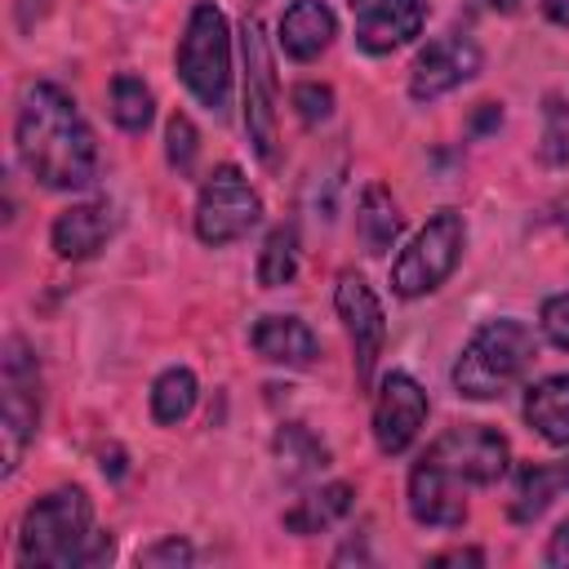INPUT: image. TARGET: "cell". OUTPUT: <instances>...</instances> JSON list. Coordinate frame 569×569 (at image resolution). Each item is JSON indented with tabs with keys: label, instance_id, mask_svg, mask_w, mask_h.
<instances>
[{
	"label": "cell",
	"instance_id": "1",
	"mask_svg": "<svg viewBox=\"0 0 569 569\" xmlns=\"http://www.w3.org/2000/svg\"><path fill=\"white\" fill-rule=\"evenodd\" d=\"M13 147L22 169L49 191H80L98 178V142L76 98L53 80H36L18 98Z\"/></svg>",
	"mask_w": 569,
	"mask_h": 569
},
{
	"label": "cell",
	"instance_id": "2",
	"mask_svg": "<svg viewBox=\"0 0 569 569\" xmlns=\"http://www.w3.org/2000/svg\"><path fill=\"white\" fill-rule=\"evenodd\" d=\"M107 556H111V538L93 533V507H89L84 489L67 485V489H53L27 507L22 529H18V560L22 565L71 569V565H98Z\"/></svg>",
	"mask_w": 569,
	"mask_h": 569
},
{
	"label": "cell",
	"instance_id": "3",
	"mask_svg": "<svg viewBox=\"0 0 569 569\" xmlns=\"http://www.w3.org/2000/svg\"><path fill=\"white\" fill-rule=\"evenodd\" d=\"M533 356H538V338L525 320H511V316L485 320L467 338L462 356L453 360V373H449L453 391L467 396V400H493V396L511 391L525 378Z\"/></svg>",
	"mask_w": 569,
	"mask_h": 569
},
{
	"label": "cell",
	"instance_id": "4",
	"mask_svg": "<svg viewBox=\"0 0 569 569\" xmlns=\"http://www.w3.org/2000/svg\"><path fill=\"white\" fill-rule=\"evenodd\" d=\"M178 76L191 89V98L200 107H209L213 116L227 111L231 98V36H227V18L213 0H200L182 27L178 40Z\"/></svg>",
	"mask_w": 569,
	"mask_h": 569
},
{
	"label": "cell",
	"instance_id": "5",
	"mask_svg": "<svg viewBox=\"0 0 569 569\" xmlns=\"http://www.w3.org/2000/svg\"><path fill=\"white\" fill-rule=\"evenodd\" d=\"M40 427V369L22 338L4 342L0 360V471L13 476L22 467L27 445Z\"/></svg>",
	"mask_w": 569,
	"mask_h": 569
},
{
	"label": "cell",
	"instance_id": "6",
	"mask_svg": "<svg viewBox=\"0 0 569 569\" xmlns=\"http://www.w3.org/2000/svg\"><path fill=\"white\" fill-rule=\"evenodd\" d=\"M467 249V222L458 209H436L427 218V227L409 240V249H400V258L391 262V289L400 298H422L431 289H440L458 258Z\"/></svg>",
	"mask_w": 569,
	"mask_h": 569
},
{
	"label": "cell",
	"instance_id": "7",
	"mask_svg": "<svg viewBox=\"0 0 569 569\" xmlns=\"http://www.w3.org/2000/svg\"><path fill=\"white\" fill-rule=\"evenodd\" d=\"M262 218V200L249 187V178L240 173V164H218L196 200V236L213 249L249 236V227H258Z\"/></svg>",
	"mask_w": 569,
	"mask_h": 569
},
{
	"label": "cell",
	"instance_id": "8",
	"mask_svg": "<svg viewBox=\"0 0 569 569\" xmlns=\"http://www.w3.org/2000/svg\"><path fill=\"white\" fill-rule=\"evenodd\" d=\"M449 480H458L462 489H485V485H498L507 476V440L485 427V422H462V427H449L445 436H436L427 445V453Z\"/></svg>",
	"mask_w": 569,
	"mask_h": 569
},
{
	"label": "cell",
	"instance_id": "9",
	"mask_svg": "<svg viewBox=\"0 0 569 569\" xmlns=\"http://www.w3.org/2000/svg\"><path fill=\"white\" fill-rule=\"evenodd\" d=\"M240 58H244V133L258 151V160L276 164V71H271V49L267 36L253 18H244L240 27Z\"/></svg>",
	"mask_w": 569,
	"mask_h": 569
},
{
	"label": "cell",
	"instance_id": "10",
	"mask_svg": "<svg viewBox=\"0 0 569 569\" xmlns=\"http://www.w3.org/2000/svg\"><path fill=\"white\" fill-rule=\"evenodd\" d=\"M333 307H338V320H342L347 342H351L356 387H360V391H369V382H373V365H378L382 342H387L382 302L373 298V289L365 284V276L342 271V276H338V289H333Z\"/></svg>",
	"mask_w": 569,
	"mask_h": 569
},
{
	"label": "cell",
	"instance_id": "11",
	"mask_svg": "<svg viewBox=\"0 0 569 569\" xmlns=\"http://www.w3.org/2000/svg\"><path fill=\"white\" fill-rule=\"evenodd\" d=\"M427 413H431L427 391H422L409 373L391 369V373L378 382V396H373V445H378L387 458L405 453V449L418 440Z\"/></svg>",
	"mask_w": 569,
	"mask_h": 569
},
{
	"label": "cell",
	"instance_id": "12",
	"mask_svg": "<svg viewBox=\"0 0 569 569\" xmlns=\"http://www.w3.org/2000/svg\"><path fill=\"white\" fill-rule=\"evenodd\" d=\"M480 62L485 58H480V44L471 36H458V31L436 36V40H427L418 49V58L409 67V93L418 102H436L449 89H458L471 76H480Z\"/></svg>",
	"mask_w": 569,
	"mask_h": 569
},
{
	"label": "cell",
	"instance_id": "13",
	"mask_svg": "<svg viewBox=\"0 0 569 569\" xmlns=\"http://www.w3.org/2000/svg\"><path fill=\"white\" fill-rule=\"evenodd\" d=\"M347 9L356 22V44L365 53H391L409 44L427 22L422 0H347Z\"/></svg>",
	"mask_w": 569,
	"mask_h": 569
},
{
	"label": "cell",
	"instance_id": "14",
	"mask_svg": "<svg viewBox=\"0 0 569 569\" xmlns=\"http://www.w3.org/2000/svg\"><path fill=\"white\" fill-rule=\"evenodd\" d=\"M409 516L427 529H458L467 520V489L449 480L431 458H418L409 471Z\"/></svg>",
	"mask_w": 569,
	"mask_h": 569
},
{
	"label": "cell",
	"instance_id": "15",
	"mask_svg": "<svg viewBox=\"0 0 569 569\" xmlns=\"http://www.w3.org/2000/svg\"><path fill=\"white\" fill-rule=\"evenodd\" d=\"M116 231V209L107 200H84V204H71L53 218V231H49V244L58 258L67 262H80V258H93Z\"/></svg>",
	"mask_w": 569,
	"mask_h": 569
},
{
	"label": "cell",
	"instance_id": "16",
	"mask_svg": "<svg viewBox=\"0 0 569 569\" xmlns=\"http://www.w3.org/2000/svg\"><path fill=\"white\" fill-rule=\"evenodd\" d=\"M249 342H253V351H258L267 365H284V369H307V365L320 356L316 333H311L298 316H262V320L249 329Z\"/></svg>",
	"mask_w": 569,
	"mask_h": 569
},
{
	"label": "cell",
	"instance_id": "17",
	"mask_svg": "<svg viewBox=\"0 0 569 569\" xmlns=\"http://www.w3.org/2000/svg\"><path fill=\"white\" fill-rule=\"evenodd\" d=\"M338 36V18L325 0H293L280 18V49L293 62H311L329 49V40Z\"/></svg>",
	"mask_w": 569,
	"mask_h": 569
},
{
	"label": "cell",
	"instance_id": "18",
	"mask_svg": "<svg viewBox=\"0 0 569 569\" xmlns=\"http://www.w3.org/2000/svg\"><path fill=\"white\" fill-rule=\"evenodd\" d=\"M525 422L556 449H569V373H551L525 391Z\"/></svg>",
	"mask_w": 569,
	"mask_h": 569
},
{
	"label": "cell",
	"instance_id": "19",
	"mask_svg": "<svg viewBox=\"0 0 569 569\" xmlns=\"http://www.w3.org/2000/svg\"><path fill=\"white\" fill-rule=\"evenodd\" d=\"M356 236H360V249L373 253V258H382V253L396 244V236H400V209H396V200H391V191H387L382 182H369V187L360 191V204H356Z\"/></svg>",
	"mask_w": 569,
	"mask_h": 569
},
{
	"label": "cell",
	"instance_id": "20",
	"mask_svg": "<svg viewBox=\"0 0 569 569\" xmlns=\"http://www.w3.org/2000/svg\"><path fill=\"white\" fill-rule=\"evenodd\" d=\"M569 489V462H525L516 471V498H511V520H533L542 516L556 493Z\"/></svg>",
	"mask_w": 569,
	"mask_h": 569
},
{
	"label": "cell",
	"instance_id": "21",
	"mask_svg": "<svg viewBox=\"0 0 569 569\" xmlns=\"http://www.w3.org/2000/svg\"><path fill=\"white\" fill-rule=\"evenodd\" d=\"M351 502H356L351 485H342V480L320 485V489L302 493V498L284 511V529H289V533H325L329 525H338V520L351 511Z\"/></svg>",
	"mask_w": 569,
	"mask_h": 569
},
{
	"label": "cell",
	"instance_id": "22",
	"mask_svg": "<svg viewBox=\"0 0 569 569\" xmlns=\"http://www.w3.org/2000/svg\"><path fill=\"white\" fill-rule=\"evenodd\" d=\"M276 462H280L284 480H311V476H320L329 467V449L302 422H284L276 431Z\"/></svg>",
	"mask_w": 569,
	"mask_h": 569
},
{
	"label": "cell",
	"instance_id": "23",
	"mask_svg": "<svg viewBox=\"0 0 569 569\" xmlns=\"http://www.w3.org/2000/svg\"><path fill=\"white\" fill-rule=\"evenodd\" d=\"M196 396H200L196 373L182 369V365H173V369H164V373L151 382V418H156L160 427H173V422H182V418L196 409Z\"/></svg>",
	"mask_w": 569,
	"mask_h": 569
},
{
	"label": "cell",
	"instance_id": "24",
	"mask_svg": "<svg viewBox=\"0 0 569 569\" xmlns=\"http://www.w3.org/2000/svg\"><path fill=\"white\" fill-rule=\"evenodd\" d=\"M107 107H111V120L124 129V133H142L156 116V102H151V89L142 84V76H116L111 80V93H107Z\"/></svg>",
	"mask_w": 569,
	"mask_h": 569
},
{
	"label": "cell",
	"instance_id": "25",
	"mask_svg": "<svg viewBox=\"0 0 569 569\" xmlns=\"http://www.w3.org/2000/svg\"><path fill=\"white\" fill-rule=\"evenodd\" d=\"M298 276V231L289 222H280L267 240H262V253H258V284L267 289H280Z\"/></svg>",
	"mask_w": 569,
	"mask_h": 569
},
{
	"label": "cell",
	"instance_id": "26",
	"mask_svg": "<svg viewBox=\"0 0 569 569\" xmlns=\"http://www.w3.org/2000/svg\"><path fill=\"white\" fill-rule=\"evenodd\" d=\"M164 156H169V164H173L182 178L196 169V156H200V133H196L191 116H182V111H173V116H169V124H164Z\"/></svg>",
	"mask_w": 569,
	"mask_h": 569
},
{
	"label": "cell",
	"instance_id": "27",
	"mask_svg": "<svg viewBox=\"0 0 569 569\" xmlns=\"http://www.w3.org/2000/svg\"><path fill=\"white\" fill-rule=\"evenodd\" d=\"M542 160L569 164V107L560 98H547L542 107Z\"/></svg>",
	"mask_w": 569,
	"mask_h": 569
},
{
	"label": "cell",
	"instance_id": "28",
	"mask_svg": "<svg viewBox=\"0 0 569 569\" xmlns=\"http://www.w3.org/2000/svg\"><path fill=\"white\" fill-rule=\"evenodd\" d=\"M293 111H298L302 124H325L333 116V89L329 84H316V80L298 84L293 89Z\"/></svg>",
	"mask_w": 569,
	"mask_h": 569
},
{
	"label": "cell",
	"instance_id": "29",
	"mask_svg": "<svg viewBox=\"0 0 569 569\" xmlns=\"http://www.w3.org/2000/svg\"><path fill=\"white\" fill-rule=\"evenodd\" d=\"M542 333H547L560 351H569V289L542 302Z\"/></svg>",
	"mask_w": 569,
	"mask_h": 569
},
{
	"label": "cell",
	"instance_id": "30",
	"mask_svg": "<svg viewBox=\"0 0 569 569\" xmlns=\"http://www.w3.org/2000/svg\"><path fill=\"white\" fill-rule=\"evenodd\" d=\"M138 565H191V547L182 538H164L138 556Z\"/></svg>",
	"mask_w": 569,
	"mask_h": 569
},
{
	"label": "cell",
	"instance_id": "31",
	"mask_svg": "<svg viewBox=\"0 0 569 569\" xmlns=\"http://www.w3.org/2000/svg\"><path fill=\"white\" fill-rule=\"evenodd\" d=\"M542 560H547V565L569 569V520H560V525H556V533H551V542H547Z\"/></svg>",
	"mask_w": 569,
	"mask_h": 569
},
{
	"label": "cell",
	"instance_id": "32",
	"mask_svg": "<svg viewBox=\"0 0 569 569\" xmlns=\"http://www.w3.org/2000/svg\"><path fill=\"white\" fill-rule=\"evenodd\" d=\"M480 560H485V556H480L476 547H467V551H462V547H453V551L431 556V565H480Z\"/></svg>",
	"mask_w": 569,
	"mask_h": 569
},
{
	"label": "cell",
	"instance_id": "33",
	"mask_svg": "<svg viewBox=\"0 0 569 569\" xmlns=\"http://www.w3.org/2000/svg\"><path fill=\"white\" fill-rule=\"evenodd\" d=\"M542 13H547L556 27H569V0H542Z\"/></svg>",
	"mask_w": 569,
	"mask_h": 569
},
{
	"label": "cell",
	"instance_id": "34",
	"mask_svg": "<svg viewBox=\"0 0 569 569\" xmlns=\"http://www.w3.org/2000/svg\"><path fill=\"white\" fill-rule=\"evenodd\" d=\"M480 4H485V9H498V13H511L520 0H480Z\"/></svg>",
	"mask_w": 569,
	"mask_h": 569
}]
</instances>
